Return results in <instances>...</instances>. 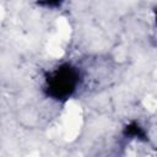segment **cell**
I'll return each instance as SVG.
<instances>
[{"instance_id":"6da1fadb","label":"cell","mask_w":157,"mask_h":157,"mask_svg":"<svg viewBox=\"0 0 157 157\" xmlns=\"http://www.w3.org/2000/svg\"><path fill=\"white\" fill-rule=\"evenodd\" d=\"M80 74L76 67L70 64L58 66L55 70L49 72L45 78V90L48 96L55 99L69 98L77 88Z\"/></svg>"}]
</instances>
